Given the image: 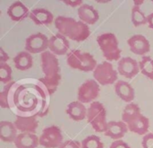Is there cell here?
I'll return each mask as SVG.
<instances>
[{
	"instance_id": "cell-8",
	"label": "cell",
	"mask_w": 153,
	"mask_h": 148,
	"mask_svg": "<svg viewBox=\"0 0 153 148\" xmlns=\"http://www.w3.org/2000/svg\"><path fill=\"white\" fill-rule=\"evenodd\" d=\"M64 137L57 126H49L43 129L39 137V146L45 148H59L64 143Z\"/></svg>"
},
{
	"instance_id": "cell-18",
	"label": "cell",
	"mask_w": 153,
	"mask_h": 148,
	"mask_svg": "<svg viewBox=\"0 0 153 148\" xmlns=\"http://www.w3.org/2000/svg\"><path fill=\"white\" fill-rule=\"evenodd\" d=\"M30 12L28 7L22 2L16 1L13 3L7 9V14L13 22H21L30 16Z\"/></svg>"
},
{
	"instance_id": "cell-36",
	"label": "cell",
	"mask_w": 153,
	"mask_h": 148,
	"mask_svg": "<svg viewBox=\"0 0 153 148\" xmlns=\"http://www.w3.org/2000/svg\"><path fill=\"white\" fill-rule=\"evenodd\" d=\"M147 23H148L149 27L153 30V13H150V14L147 16Z\"/></svg>"
},
{
	"instance_id": "cell-5",
	"label": "cell",
	"mask_w": 153,
	"mask_h": 148,
	"mask_svg": "<svg viewBox=\"0 0 153 148\" xmlns=\"http://www.w3.org/2000/svg\"><path fill=\"white\" fill-rule=\"evenodd\" d=\"M66 62L71 68L82 72L94 71L98 66L96 59L91 53L82 52L79 49H74L68 52Z\"/></svg>"
},
{
	"instance_id": "cell-1",
	"label": "cell",
	"mask_w": 153,
	"mask_h": 148,
	"mask_svg": "<svg viewBox=\"0 0 153 148\" xmlns=\"http://www.w3.org/2000/svg\"><path fill=\"white\" fill-rule=\"evenodd\" d=\"M50 96L40 79L12 81L7 99L8 109L16 117H44L49 110Z\"/></svg>"
},
{
	"instance_id": "cell-20",
	"label": "cell",
	"mask_w": 153,
	"mask_h": 148,
	"mask_svg": "<svg viewBox=\"0 0 153 148\" xmlns=\"http://www.w3.org/2000/svg\"><path fill=\"white\" fill-rule=\"evenodd\" d=\"M30 20L36 25H48L54 20L53 13L45 8H36L30 11Z\"/></svg>"
},
{
	"instance_id": "cell-22",
	"label": "cell",
	"mask_w": 153,
	"mask_h": 148,
	"mask_svg": "<svg viewBox=\"0 0 153 148\" xmlns=\"http://www.w3.org/2000/svg\"><path fill=\"white\" fill-rule=\"evenodd\" d=\"M14 145L16 148H37L39 145V138L31 133L18 134Z\"/></svg>"
},
{
	"instance_id": "cell-26",
	"label": "cell",
	"mask_w": 153,
	"mask_h": 148,
	"mask_svg": "<svg viewBox=\"0 0 153 148\" xmlns=\"http://www.w3.org/2000/svg\"><path fill=\"white\" fill-rule=\"evenodd\" d=\"M131 18H132V22L135 27H139L141 25L147 23V16L138 5L133 6Z\"/></svg>"
},
{
	"instance_id": "cell-13",
	"label": "cell",
	"mask_w": 153,
	"mask_h": 148,
	"mask_svg": "<svg viewBox=\"0 0 153 148\" xmlns=\"http://www.w3.org/2000/svg\"><path fill=\"white\" fill-rule=\"evenodd\" d=\"M127 44L130 48V50L139 56H143L150 52L151 44L146 37L141 34L133 35L127 40Z\"/></svg>"
},
{
	"instance_id": "cell-35",
	"label": "cell",
	"mask_w": 153,
	"mask_h": 148,
	"mask_svg": "<svg viewBox=\"0 0 153 148\" xmlns=\"http://www.w3.org/2000/svg\"><path fill=\"white\" fill-rule=\"evenodd\" d=\"M9 60V55L4 50L3 48H0V63H6Z\"/></svg>"
},
{
	"instance_id": "cell-4",
	"label": "cell",
	"mask_w": 153,
	"mask_h": 148,
	"mask_svg": "<svg viewBox=\"0 0 153 148\" xmlns=\"http://www.w3.org/2000/svg\"><path fill=\"white\" fill-rule=\"evenodd\" d=\"M97 43L107 61H119L121 49L117 36L112 32L102 33L97 38Z\"/></svg>"
},
{
	"instance_id": "cell-6",
	"label": "cell",
	"mask_w": 153,
	"mask_h": 148,
	"mask_svg": "<svg viewBox=\"0 0 153 148\" xmlns=\"http://www.w3.org/2000/svg\"><path fill=\"white\" fill-rule=\"evenodd\" d=\"M87 120L91 128L98 133H105L107 130V110L100 102L91 103L87 111Z\"/></svg>"
},
{
	"instance_id": "cell-7",
	"label": "cell",
	"mask_w": 153,
	"mask_h": 148,
	"mask_svg": "<svg viewBox=\"0 0 153 148\" xmlns=\"http://www.w3.org/2000/svg\"><path fill=\"white\" fill-rule=\"evenodd\" d=\"M94 80L100 85H109L114 84L118 77V72L114 69L110 62L104 61L99 64L93 71Z\"/></svg>"
},
{
	"instance_id": "cell-24",
	"label": "cell",
	"mask_w": 153,
	"mask_h": 148,
	"mask_svg": "<svg viewBox=\"0 0 153 148\" xmlns=\"http://www.w3.org/2000/svg\"><path fill=\"white\" fill-rule=\"evenodd\" d=\"M13 64L16 69L20 71H26L31 68L33 59L30 53L27 51H21L13 58Z\"/></svg>"
},
{
	"instance_id": "cell-14",
	"label": "cell",
	"mask_w": 153,
	"mask_h": 148,
	"mask_svg": "<svg viewBox=\"0 0 153 148\" xmlns=\"http://www.w3.org/2000/svg\"><path fill=\"white\" fill-rule=\"evenodd\" d=\"M69 40L61 33H56L49 39L48 49L50 52H52L56 56H64L65 54H68L67 52L69 50Z\"/></svg>"
},
{
	"instance_id": "cell-17",
	"label": "cell",
	"mask_w": 153,
	"mask_h": 148,
	"mask_svg": "<svg viewBox=\"0 0 153 148\" xmlns=\"http://www.w3.org/2000/svg\"><path fill=\"white\" fill-rule=\"evenodd\" d=\"M115 93L122 101L127 103H131L135 97V93L133 86L128 82L123 80L117 81L115 84Z\"/></svg>"
},
{
	"instance_id": "cell-33",
	"label": "cell",
	"mask_w": 153,
	"mask_h": 148,
	"mask_svg": "<svg viewBox=\"0 0 153 148\" xmlns=\"http://www.w3.org/2000/svg\"><path fill=\"white\" fill-rule=\"evenodd\" d=\"M109 148H131L130 146L126 143L125 141H122V140H116L114 141L111 145Z\"/></svg>"
},
{
	"instance_id": "cell-30",
	"label": "cell",
	"mask_w": 153,
	"mask_h": 148,
	"mask_svg": "<svg viewBox=\"0 0 153 148\" xmlns=\"http://www.w3.org/2000/svg\"><path fill=\"white\" fill-rule=\"evenodd\" d=\"M9 89H10V83L8 84H6L4 87L3 91L0 93V105L3 109H8L7 99H8Z\"/></svg>"
},
{
	"instance_id": "cell-12",
	"label": "cell",
	"mask_w": 153,
	"mask_h": 148,
	"mask_svg": "<svg viewBox=\"0 0 153 148\" xmlns=\"http://www.w3.org/2000/svg\"><path fill=\"white\" fill-rule=\"evenodd\" d=\"M117 72L126 78H134L140 72L139 63L130 57L122 58L117 63Z\"/></svg>"
},
{
	"instance_id": "cell-25",
	"label": "cell",
	"mask_w": 153,
	"mask_h": 148,
	"mask_svg": "<svg viewBox=\"0 0 153 148\" xmlns=\"http://www.w3.org/2000/svg\"><path fill=\"white\" fill-rule=\"evenodd\" d=\"M140 72L148 77L149 79L153 80V58L149 56H143V58L139 62Z\"/></svg>"
},
{
	"instance_id": "cell-27",
	"label": "cell",
	"mask_w": 153,
	"mask_h": 148,
	"mask_svg": "<svg viewBox=\"0 0 153 148\" xmlns=\"http://www.w3.org/2000/svg\"><path fill=\"white\" fill-rule=\"evenodd\" d=\"M82 148H104V145L98 136L91 135L82 141Z\"/></svg>"
},
{
	"instance_id": "cell-10",
	"label": "cell",
	"mask_w": 153,
	"mask_h": 148,
	"mask_svg": "<svg viewBox=\"0 0 153 148\" xmlns=\"http://www.w3.org/2000/svg\"><path fill=\"white\" fill-rule=\"evenodd\" d=\"M48 43L49 39L45 34L41 32L31 34L25 40V51L30 54H42L48 49Z\"/></svg>"
},
{
	"instance_id": "cell-3",
	"label": "cell",
	"mask_w": 153,
	"mask_h": 148,
	"mask_svg": "<svg viewBox=\"0 0 153 148\" xmlns=\"http://www.w3.org/2000/svg\"><path fill=\"white\" fill-rule=\"evenodd\" d=\"M55 26L58 33L74 41H83L91 35V31L87 24L72 17L57 16L55 19Z\"/></svg>"
},
{
	"instance_id": "cell-15",
	"label": "cell",
	"mask_w": 153,
	"mask_h": 148,
	"mask_svg": "<svg viewBox=\"0 0 153 148\" xmlns=\"http://www.w3.org/2000/svg\"><path fill=\"white\" fill-rule=\"evenodd\" d=\"M77 12L79 20L87 25H92L99 21L100 14L98 10L89 4H82Z\"/></svg>"
},
{
	"instance_id": "cell-29",
	"label": "cell",
	"mask_w": 153,
	"mask_h": 148,
	"mask_svg": "<svg viewBox=\"0 0 153 148\" xmlns=\"http://www.w3.org/2000/svg\"><path fill=\"white\" fill-rule=\"evenodd\" d=\"M0 81L5 85L12 82V68L7 63H0Z\"/></svg>"
},
{
	"instance_id": "cell-19",
	"label": "cell",
	"mask_w": 153,
	"mask_h": 148,
	"mask_svg": "<svg viewBox=\"0 0 153 148\" xmlns=\"http://www.w3.org/2000/svg\"><path fill=\"white\" fill-rule=\"evenodd\" d=\"M14 126L21 133L35 134L39 126L36 117H17L14 121Z\"/></svg>"
},
{
	"instance_id": "cell-11",
	"label": "cell",
	"mask_w": 153,
	"mask_h": 148,
	"mask_svg": "<svg viewBox=\"0 0 153 148\" xmlns=\"http://www.w3.org/2000/svg\"><path fill=\"white\" fill-rule=\"evenodd\" d=\"M128 127V129L137 135L143 136L148 134L150 128V120L147 117L143 116L141 112L136 113L131 117L126 123Z\"/></svg>"
},
{
	"instance_id": "cell-31",
	"label": "cell",
	"mask_w": 153,
	"mask_h": 148,
	"mask_svg": "<svg viewBox=\"0 0 153 148\" xmlns=\"http://www.w3.org/2000/svg\"><path fill=\"white\" fill-rule=\"evenodd\" d=\"M143 148H153V133L146 134L142 140Z\"/></svg>"
},
{
	"instance_id": "cell-16",
	"label": "cell",
	"mask_w": 153,
	"mask_h": 148,
	"mask_svg": "<svg viewBox=\"0 0 153 148\" xmlns=\"http://www.w3.org/2000/svg\"><path fill=\"white\" fill-rule=\"evenodd\" d=\"M128 130V127L124 121H109L108 123L105 136L115 141L121 140Z\"/></svg>"
},
{
	"instance_id": "cell-2",
	"label": "cell",
	"mask_w": 153,
	"mask_h": 148,
	"mask_svg": "<svg viewBox=\"0 0 153 148\" xmlns=\"http://www.w3.org/2000/svg\"><path fill=\"white\" fill-rule=\"evenodd\" d=\"M41 69L44 76L40 81L47 86L49 93L52 95L56 91L60 81L61 73L57 57L50 51H45L40 55Z\"/></svg>"
},
{
	"instance_id": "cell-28",
	"label": "cell",
	"mask_w": 153,
	"mask_h": 148,
	"mask_svg": "<svg viewBox=\"0 0 153 148\" xmlns=\"http://www.w3.org/2000/svg\"><path fill=\"white\" fill-rule=\"evenodd\" d=\"M139 112H141V109L138 106V104L133 103V102L128 103L125 107V109L123 111V113H122V121H124L125 123H126L127 120L131 117H133L134 115H135L136 113H139Z\"/></svg>"
},
{
	"instance_id": "cell-21",
	"label": "cell",
	"mask_w": 153,
	"mask_h": 148,
	"mask_svg": "<svg viewBox=\"0 0 153 148\" xmlns=\"http://www.w3.org/2000/svg\"><path fill=\"white\" fill-rule=\"evenodd\" d=\"M87 111L88 109H86L84 104L79 101L70 102L66 108V114L71 120L74 121L83 120L87 117Z\"/></svg>"
},
{
	"instance_id": "cell-23",
	"label": "cell",
	"mask_w": 153,
	"mask_h": 148,
	"mask_svg": "<svg viewBox=\"0 0 153 148\" xmlns=\"http://www.w3.org/2000/svg\"><path fill=\"white\" fill-rule=\"evenodd\" d=\"M14 123L10 121L0 122V138L4 143H14L18 134Z\"/></svg>"
},
{
	"instance_id": "cell-9",
	"label": "cell",
	"mask_w": 153,
	"mask_h": 148,
	"mask_svg": "<svg viewBox=\"0 0 153 148\" xmlns=\"http://www.w3.org/2000/svg\"><path fill=\"white\" fill-rule=\"evenodd\" d=\"M100 84L94 79H89L78 88L77 99L82 103H91L100 94Z\"/></svg>"
},
{
	"instance_id": "cell-32",
	"label": "cell",
	"mask_w": 153,
	"mask_h": 148,
	"mask_svg": "<svg viewBox=\"0 0 153 148\" xmlns=\"http://www.w3.org/2000/svg\"><path fill=\"white\" fill-rule=\"evenodd\" d=\"M59 148H82V144H80L76 140H66Z\"/></svg>"
},
{
	"instance_id": "cell-34",
	"label": "cell",
	"mask_w": 153,
	"mask_h": 148,
	"mask_svg": "<svg viewBox=\"0 0 153 148\" xmlns=\"http://www.w3.org/2000/svg\"><path fill=\"white\" fill-rule=\"evenodd\" d=\"M65 4L69 5V6H73V7H76V6H81L82 4V0H76V1H70V0H64L63 1Z\"/></svg>"
}]
</instances>
